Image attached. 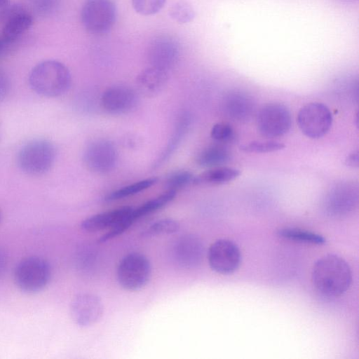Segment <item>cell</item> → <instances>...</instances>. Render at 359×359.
Here are the masks:
<instances>
[{
	"mask_svg": "<svg viewBox=\"0 0 359 359\" xmlns=\"http://www.w3.org/2000/svg\"><path fill=\"white\" fill-rule=\"evenodd\" d=\"M190 123V116L187 113L182 114L177 121L172 137L168 141L166 147L154 163V168L158 167L170 158L187 132Z\"/></svg>",
	"mask_w": 359,
	"mask_h": 359,
	"instance_id": "cell-23",
	"label": "cell"
},
{
	"mask_svg": "<svg viewBox=\"0 0 359 359\" xmlns=\"http://www.w3.org/2000/svg\"><path fill=\"white\" fill-rule=\"evenodd\" d=\"M210 135L213 140L222 144L231 143L236 139L234 129L227 123L215 124L211 129Z\"/></svg>",
	"mask_w": 359,
	"mask_h": 359,
	"instance_id": "cell-31",
	"label": "cell"
},
{
	"mask_svg": "<svg viewBox=\"0 0 359 359\" xmlns=\"http://www.w3.org/2000/svg\"><path fill=\"white\" fill-rule=\"evenodd\" d=\"M180 228V224L177 221L172 219H162L149 225L142 231V235L144 237H153L171 234L176 233Z\"/></svg>",
	"mask_w": 359,
	"mask_h": 359,
	"instance_id": "cell-26",
	"label": "cell"
},
{
	"mask_svg": "<svg viewBox=\"0 0 359 359\" xmlns=\"http://www.w3.org/2000/svg\"><path fill=\"white\" fill-rule=\"evenodd\" d=\"M116 8L112 0H86L81 11L84 28L95 35L108 32L114 26Z\"/></svg>",
	"mask_w": 359,
	"mask_h": 359,
	"instance_id": "cell-6",
	"label": "cell"
},
{
	"mask_svg": "<svg viewBox=\"0 0 359 359\" xmlns=\"http://www.w3.org/2000/svg\"><path fill=\"white\" fill-rule=\"evenodd\" d=\"M222 108L229 118L237 121H245L254 114L255 104L248 93L232 90L223 98Z\"/></svg>",
	"mask_w": 359,
	"mask_h": 359,
	"instance_id": "cell-17",
	"label": "cell"
},
{
	"mask_svg": "<svg viewBox=\"0 0 359 359\" xmlns=\"http://www.w3.org/2000/svg\"><path fill=\"white\" fill-rule=\"evenodd\" d=\"M137 102L135 91L126 86L117 85L107 88L101 97L103 109L112 114H121L130 111Z\"/></svg>",
	"mask_w": 359,
	"mask_h": 359,
	"instance_id": "cell-16",
	"label": "cell"
},
{
	"mask_svg": "<svg viewBox=\"0 0 359 359\" xmlns=\"http://www.w3.org/2000/svg\"><path fill=\"white\" fill-rule=\"evenodd\" d=\"M358 203V187L351 182H340L327 193L323 203L325 212L334 217H341L352 212Z\"/></svg>",
	"mask_w": 359,
	"mask_h": 359,
	"instance_id": "cell-9",
	"label": "cell"
},
{
	"mask_svg": "<svg viewBox=\"0 0 359 359\" xmlns=\"http://www.w3.org/2000/svg\"><path fill=\"white\" fill-rule=\"evenodd\" d=\"M6 46L4 44V43L3 42L2 39L0 37V54L4 51Z\"/></svg>",
	"mask_w": 359,
	"mask_h": 359,
	"instance_id": "cell-37",
	"label": "cell"
},
{
	"mask_svg": "<svg viewBox=\"0 0 359 359\" xmlns=\"http://www.w3.org/2000/svg\"><path fill=\"white\" fill-rule=\"evenodd\" d=\"M132 210L130 206H123L92 215L81 222V228L88 233L111 229L123 219Z\"/></svg>",
	"mask_w": 359,
	"mask_h": 359,
	"instance_id": "cell-18",
	"label": "cell"
},
{
	"mask_svg": "<svg viewBox=\"0 0 359 359\" xmlns=\"http://www.w3.org/2000/svg\"><path fill=\"white\" fill-rule=\"evenodd\" d=\"M10 87L11 82L8 74L0 67V103L6 97Z\"/></svg>",
	"mask_w": 359,
	"mask_h": 359,
	"instance_id": "cell-34",
	"label": "cell"
},
{
	"mask_svg": "<svg viewBox=\"0 0 359 359\" xmlns=\"http://www.w3.org/2000/svg\"><path fill=\"white\" fill-rule=\"evenodd\" d=\"M352 280V273L348 263L336 255H327L314 264L311 281L320 294L336 297L347 291Z\"/></svg>",
	"mask_w": 359,
	"mask_h": 359,
	"instance_id": "cell-1",
	"label": "cell"
},
{
	"mask_svg": "<svg viewBox=\"0 0 359 359\" xmlns=\"http://www.w3.org/2000/svg\"><path fill=\"white\" fill-rule=\"evenodd\" d=\"M51 268L42 257L30 256L22 259L16 266L14 280L18 287L28 294L42 291L49 283Z\"/></svg>",
	"mask_w": 359,
	"mask_h": 359,
	"instance_id": "cell-4",
	"label": "cell"
},
{
	"mask_svg": "<svg viewBox=\"0 0 359 359\" xmlns=\"http://www.w3.org/2000/svg\"><path fill=\"white\" fill-rule=\"evenodd\" d=\"M95 249L90 245L79 248L75 253V264L81 272H89L95 265L97 258Z\"/></svg>",
	"mask_w": 359,
	"mask_h": 359,
	"instance_id": "cell-27",
	"label": "cell"
},
{
	"mask_svg": "<svg viewBox=\"0 0 359 359\" xmlns=\"http://www.w3.org/2000/svg\"><path fill=\"white\" fill-rule=\"evenodd\" d=\"M25 10V8L20 4H11L9 3L0 8V23L4 24L16 13Z\"/></svg>",
	"mask_w": 359,
	"mask_h": 359,
	"instance_id": "cell-33",
	"label": "cell"
},
{
	"mask_svg": "<svg viewBox=\"0 0 359 359\" xmlns=\"http://www.w3.org/2000/svg\"><path fill=\"white\" fill-rule=\"evenodd\" d=\"M285 145L276 140L252 141L241 146V150L246 153H269L283 149Z\"/></svg>",
	"mask_w": 359,
	"mask_h": 359,
	"instance_id": "cell-30",
	"label": "cell"
},
{
	"mask_svg": "<svg viewBox=\"0 0 359 359\" xmlns=\"http://www.w3.org/2000/svg\"><path fill=\"white\" fill-rule=\"evenodd\" d=\"M166 0H132L134 10L142 15H151L158 13Z\"/></svg>",
	"mask_w": 359,
	"mask_h": 359,
	"instance_id": "cell-32",
	"label": "cell"
},
{
	"mask_svg": "<svg viewBox=\"0 0 359 359\" xmlns=\"http://www.w3.org/2000/svg\"><path fill=\"white\" fill-rule=\"evenodd\" d=\"M1 212H0V220H1Z\"/></svg>",
	"mask_w": 359,
	"mask_h": 359,
	"instance_id": "cell-40",
	"label": "cell"
},
{
	"mask_svg": "<svg viewBox=\"0 0 359 359\" xmlns=\"http://www.w3.org/2000/svg\"><path fill=\"white\" fill-rule=\"evenodd\" d=\"M116 276L119 285L126 290H139L147 285L151 278L150 261L140 252L129 253L120 261Z\"/></svg>",
	"mask_w": 359,
	"mask_h": 359,
	"instance_id": "cell-5",
	"label": "cell"
},
{
	"mask_svg": "<svg viewBox=\"0 0 359 359\" xmlns=\"http://www.w3.org/2000/svg\"><path fill=\"white\" fill-rule=\"evenodd\" d=\"M56 156L55 145L44 138L29 140L20 149L17 162L20 169L29 175H41L53 167Z\"/></svg>",
	"mask_w": 359,
	"mask_h": 359,
	"instance_id": "cell-3",
	"label": "cell"
},
{
	"mask_svg": "<svg viewBox=\"0 0 359 359\" xmlns=\"http://www.w3.org/2000/svg\"><path fill=\"white\" fill-rule=\"evenodd\" d=\"M202 241L192 234L183 235L174 242L171 255L174 262L184 269H194L201 264L204 257Z\"/></svg>",
	"mask_w": 359,
	"mask_h": 359,
	"instance_id": "cell-14",
	"label": "cell"
},
{
	"mask_svg": "<svg viewBox=\"0 0 359 359\" xmlns=\"http://www.w3.org/2000/svg\"><path fill=\"white\" fill-rule=\"evenodd\" d=\"M156 182L157 178L156 177L148 178L136 182L111 192L106 196L105 200L107 201H111L133 196L149 188Z\"/></svg>",
	"mask_w": 359,
	"mask_h": 359,
	"instance_id": "cell-25",
	"label": "cell"
},
{
	"mask_svg": "<svg viewBox=\"0 0 359 359\" xmlns=\"http://www.w3.org/2000/svg\"><path fill=\"white\" fill-rule=\"evenodd\" d=\"M104 307L99 297L92 293L76 294L71 302L70 313L79 327H86L95 324L103 314Z\"/></svg>",
	"mask_w": 359,
	"mask_h": 359,
	"instance_id": "cell-13",
	"label": "cell"
},
{
	"mask_svg": "<svg viewBox=\"0 0 359 359\" xmlns=\"http://www.w3.org/2000/svg\"><path fill=\"white\" fill-rule=\"evenodd\" d=\"M241 174L238 169L217 166L201 173L194 177L195 184H222L229 182L237 178Z\"/></svg>",
	"mask_w": 359,
	"mask_h": 359,
	"instance_id": "cell-21",
	"label": "cell"
},
{
	"mask_svg": "<svg viewBox=\"0 0 359 359\" xmlns=\"http://www.w3.org/2000/svg\"><path fill=\"white\" fill-rule=\"evenodd\" d=\"M83 158L90 170L97 173H106L116 166L118 151L112 142L104 139L95 140L86 146Z\"/></svg>",
	"mask_w": 359,
	"mask_h": 359,
	"instance_id": "cell-10",
	"label": "cell"
},
{
	"mask_svg": "<svg viewBox=\"0 0 359 359\" xmlns=\"http://www.w3.org/2000/svg\"><path fill=\"white\" fill-rule=\"evenodd\" d=\"M278 236L298 242L313 245H322L325 243V239L321 235L297 228L287 227L278 231Z\"/></svg>",
	"mask_w": 359,
	"mask_h": 359,
	"instance_id": "cell-24",
	"label": "cell"
},
{
	"mask_svg": "<svg viewBox=\"0 0 359 359\" xmlns=\"http://www.w3.org/2000/svg\"><path fill=\"white\" fill-rule=\"evenodd\" d=\"M179 54L178 42L168 34L155 37L150 42L147 50V58L150 66L168 72L177 63Z\"/></svg>",
	"mask_w": 359,
	"mask_h": 359,
	"instance_id": "cell-12",
	"label": "cell"
},
{
	"mask_svg": "<svg viewBox=\"0 0 359 359\" xmlns=\"http://www.w3.org/2000/svg\"><path fill=\"white\" fill-rule=\"evenodd\" d=\"M359 162L358 151L355 150L351 153L346 158L345 163L346 165L352 168H358Z\"/></svg>",
	"mask_w": 359,
	"mask_h": 359,
	"instance_id": "cell-35",
	"label": "cell"
},
{
	"mask_svg": "<svg viewBox=\"0 0 359 359\" xmlns=\"http://www.w3.org/2000/svg\"><path fill=\"white\" fill-rule=\"evenodd\" d=\"M72 76L69 69L55 60L42 61L35 65L29 75V83L36 93L47 97H55L70 88Z\"/></svg>",
	"mask_w": 359,
	"mask_h": 359,
	"instance_id": "cell-2",
	"label": "cell"
},
{
	"mask_svg": "<svg viewBox=\"0 0 359 359\" xmlns=\"http://www.w3.org/2000/svg\"><path fill=\"white\" fill-rule=\"evenodd\" d=\"M194 177L193 175L187 170L175 171L166 177L164 186L166 191L177 192L193 182Z\"/></svg>",
	"mask_w": 359,
	"mask_h": 359,
	"instance_id": "cell-29",
	"label": "cell"
},
{
	"mask_svg": "<svg viewBox=\"0 0 359 359\" xmlns=\"http://www.w3.org/2000/svg\"><path fill=\"white\" fill-rule=\"evenodd\" d=\"M169 15L175 22L185 24L193 20L195 11L190 3L185 0H180L170 6Z\"/></svg>",
	"mask_w": 359,
	"mask_h": 359,
	"instance_id": "cell-28",
	"label": "cell"
},
{
	"mask_svg": "<svg viewBox=\"0 0 359 359\" xmlns=\"http://www.w3.org/2000/svg\"><path fill=\"white\" fill-rule=\"evenodd\" d=\"M9 3V0H0V8L4 6Z\"/></svg>",
	"mask_w": 359,
	"mask_h": 359,
	"instance_id": "cell-38",
	"label": "cell"
},
{
	"mask_svg": "<svg viewBox=\"0 0 359 359\" xmlns=\"http://www.w3.org/2000/svg\"><path fill=\"white\" fill-rule=\"evenodd\" d=\"M208 260L212 270L218 273L229 274L239 267L241 254L238 246L232 241L219 239L210 246Z\"/></svg>",
	"mask_w": 359,
	"mask_h": 359,
	"instance_id": "cell-11",
	"label": "cell"
},
{
	"mask_svg": "<svg viewBox=\"0 0 359 359\" xmlns=\"http://www.w3.org/2000/svg\"><path fill=\"white\" fill-rule=\"evenodd\" d=\"M297 121L302 133L317 139L324 136L330 129L332 116L330 109L320 102H311L298 112Z\"/></svg>",
	"mask_w": 359,
	"mask_h": 359,
	"instance_id": "cell-7",
	"label": "cell"
},
{
	"mask_svg": "<svg viewBox=\"0 0 359 359\" xmlns=\"http://www.w3.org/2000/svg\"><path fill=\"white\" fill-rule=\"evenodd\" d=\"M33 24V18L25 9L16 13L7 20L0 36L6 46L15 42Z\"/></svg>",
	"mask_w": 359,
	"mask_h": 359,
	"instance_id": "cell-19",
	"label": "cell"
},
{
	"mask_svg": "<svg viewBox=\"0 0 359 359\" xmlns=\"http://www.w3.org/2000/svg\"><path fill=\"white\" fill-rule=\"evenodd\" d=\"M7 265V257L5 254V252L0 248V275H1Z\"/></svg>",
	"mask_w": 359,
	"mask_h": 359,
	"instance_id": "cell-36",
	"label": "cell"
},
{
	"mask_svg": "<svg viewBox=\"0 0 359 359\" xmlns=\"http://www.w3.org/2000/svg\"><path fill=\"white\" fill-rule=\"evenodd\" d=\"M168 76V72L149 66L138 74L137 84L141 92L147 95H153L165 86Z\"/></svg>",
	"mask_w": 359,
	"mask_h": 359,
	"instance_id": "cell-20",
	"label": "cell"
},
{
	"mask_svg": "<svg viewBox=\"0 0 359 359\" xmlns=\"http://www.w3.org/2000/svg\"><path fill=\"white\" fill-rule=\"evenodd\" d=\"M231 154L222 144H213L203 149L196 157V163L203 168L221 166L228 162Z\"/></svg>",
	"mask_w": 359,
	"mask_h": 359,
	"instance_id": "cell-22",
	"label": "cell"
},
{
	"mask_svg": "<svg viewBox=\"0 0 359 359\" xmlns=\"http://www.w3.org/2000/svg\"><path fill=\"white\" fill-rule=\"evenodd\" d=\"M1 123H0V137H1Z\"/></svg>",
	"mask_w": 359,
	"mask_h": 359,
	"instance_id": "cell-39",
	"label": "cell"
},
{
	"mask_svg": "<svg viewBox=\"0 0 359 359\" xmlns=\"http://www.w3.org/2000/svg\"><path fill=\"white\" fill-rule=\"evenodd\" d=\"M292 118L290 110L283 104L273 102L263 106L257 113V126L266 137H278L290 130Z\"/></svg>",
	"mask_w": 359,
	"mask_h": 359,
	"instance_id": "cell-8",
	"label": "cell"
},
{
	"mask_svg": "<svg viewBox=\"0 0 359 359\" xmlns=\"http://www.w3.org/2000/svg\"><path fill=\"white\" fill-rule=\"evenodd\" d=\"M177 192L165 191L163 194L143 203L131 212L119 224L111 228L107 233V238L112 239L125 232L138 219L154 212L172 201Z\"/></svg>",
	"mask_w": 359,
	"mask_h": 359,
	"instance_id": "cell-15",
	"label": "cell"
}]
</instances>
